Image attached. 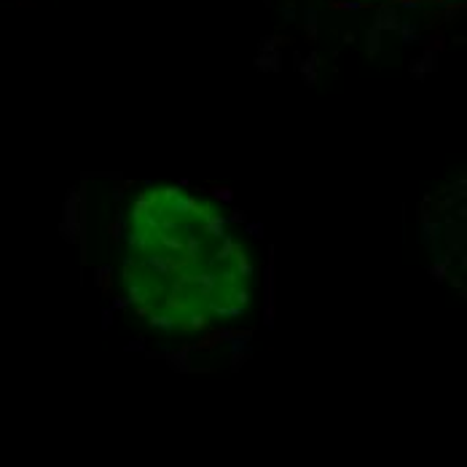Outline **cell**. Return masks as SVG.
<instances>
[{
  "label": "cell",
  "instance_id": "1",
  "mask_svg": "<svg viewBox=\"0 0 467 467\" xmlns=\"http://www.w3.org/2000/svg\"><path fill=\"white\" fill-rule=\"evenodd\" d=\"M119 275L150 326L210 330L242 317L258 287V253L242 221L204 191L145 186L121 210Z\"/></svg>",
  "mask_w": 467,
  "mask_h": 467
}]
</instances>
